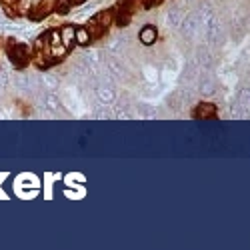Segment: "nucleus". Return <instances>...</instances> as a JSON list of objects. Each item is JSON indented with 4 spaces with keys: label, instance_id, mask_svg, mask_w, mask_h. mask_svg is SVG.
<instances>
[{
    "label": "nucleus",
    "instance_id": "nucleus-1",
    "mask_svg": "<svg viewBox=\"0 0 250 250\" xmlns=\"http://www.w3.org/2000/svg\"><path fill=\"white\" fill-rule=\"evenodd\" d=\"M8 58L12 62L14 68H24L30 64L32 52L24 42H16V40H10L8 42Z\"/></svg>",
    "mask_w": 250,
    "mask_h": 250
},
{
    "label": "nucleus",
    "instance_id": "nucleus-2",
    "mask_svg": "<svg viewBox=\"0 0 250 250\" xmlns=\"http://www.w3.org/2000/svg\"><path fill=\"white\" fill-rule=\"evenodd\" d=\"M182 32L184 38H194L198 32H200V18L196 12H190V14H184V20L178 28Z\"/></svg>",
    "mask_w": 250,
    "mask_h": 250
},
{
    "label": "nucleus",
    "instance_id": "nucleus-3",
    "mask_svg": "<svg viewBox=\"0 0 250 250\" xmlns=\"http://www.w3.org/2000/svg\"><path fill=\"white\" fill-rule=\"evenodd\" d=\"M96 98L100 104H106V106H110V104L116 100V90H114V84H110V82H100V84H96Z\"/></svg>",
    "mask_w": 250,
    "mask_h": 250
},
{
    "label": "nucleus",
    "instance_id": "nucleus-4",
    "mask_svg": "<svg viewBox=\"0 0 250 250\" xmlns=\"http://www.w3.org/2000/svg\"><path fill=\"white\" fill-rule=\"evenodd\" d=\"M54 10H56V0H40V2L32 8L30 18L32 20H44L50 14H54Z\"/></svg>",
    "mask_w": 250,
    "mask_h": 250
},
{
    "label": "nucleus",
    "instance_id": "nucleus-5",
    "mask_svg": "<svg viewBox=\"0 0 250 250\" xmlns=\"http://www.w3.org/2000/svg\"><path fill=\"white\" fill-rule=\"evenodd\" d=\"M138 40H140V44L142 46H152L156 44V40H158V30L154 24H144L140 30H138Z\"/></svg>",
    "mask_w": 250,
    "mask_h": 250
},
{
    "label": "nucleus",
    "instance_id": "nucleus-6",
    "mask_svg": "<svg viewBox=\"0 0 250 250\" xmlns=\"http://www.w3.org/2000/svg\"><path fill=\"white\" fill-rule=\"evenodd\" d=\"M184 20V10L180 6H172L168 8V12H166V26L172 28V30H178L180 24Z\"/></svg>",
    "mask_w": 250,
    "mask_h": 250
},
{
    "label": "nucleus",
    "instance_id": "nucleus-7",
    "mask_svg": "<svg viewBox=\"0 0 250 250\" xmlns=\"http://www.w3.org/2000/svg\"><path fill=\"white\" fill-rule=\"evenodd\" d=\"M14 88L20 90V92H28V90H34L36 88V82L26 72H18L14 76Z\"/></svg>",
    "mask_w": 250,
    "mask_h": 250
},
{
    "label": "nucleus",
    "instance_id": "nucleus-8",
    "mask_svg": "<svg viewBox=\"0 0 250 250\" xmlns=\"http://www.w3.org/2000/svg\"><path fill=\"white\" fill-rule=\"evenodd\" d=\"M60 32V42L64 44L68 50H72L76 44H74V24H62L58 28Z\"/></svg>",
    "mask_w": 250,
    "mask_h": 250
},
{
    "label": "nucleus",
    "instance_id": "nucleus-9",
    "mask_svg": "<svg viewBox=\"0 0 250 250\" xmlns=\"http://www.w3.org/2000/svg\"><path fill=\"white\" fill-rule=\"evenodd\" d=\"M94 42V38L86 30V26H74V44L76 46H90Z\"/></svg>",
    "mask_w": 250,
    "mask_h": 250
},
{
    "label": "nucleus",
    "instance_id": "nucleus-10",
    "mask_svg": "<svg viewBox=\"0 0 250 250\" xmlns=\"http://www.w3.org/2000/svg\"><path fill=\"white\" fill-rule=\"evenodd\" d=\"M194 116H196V118H202V120L214 118V116H216V106H214L212 102H200L198 106L194 108Z\"/></svg>",
    "mask_w": 250,
    "mask_h": 250
},
{
    "label": "nucleus",
    "instance_id": "nucleus-11",
    "mask_svg": "<svg viewBox=\"0 0 250 250\" xmlns=\"http://www.w3.org/2000/svg\"><path fill=\"white\" fill-rule=\"evenodd\" d=\"M40 82H42V88L48 90V92H54L60 86L58 74H50V72H42V74H40Z\"/></svg>",
    "mask_w": 250,
    "mask_h": 250
},
{
    "label": "nucleus",
    "instance_id": "nucleus-12",
    "mask_svg": "<svg viewBox=\"0 0 250 250\" xmlns=\"http://www.w3.org/2000/svg\"><path fill=\"white\" fill-rule=\"evenodd\" d=\"M94 20L102 26V28H110L112 24H114V10H100L96 16H94Z\"/></svg>",
    "mask_w": 250,
    "mask_h": 250
},
{
    "label": "nucleus",
    "instance_id": "nucleus-13",
    "mask_svg": "<svg viewBox=\"0 0 250 250\" xmlns=\"http://www.w3.org/2000/svg\"><path fill=\"white\" fill-rule=\"evenodd\" d=\"M42 100H44V108L48 112H58L60 110V100H58V96L54 92H46L42 96Z\"/></svg>",
    "mask_w": 250,
    "mask_h": 250
},
{
    "label": "nucleus",
    "instance_id": "nucleus-14",
    "mask_svg": "<svg viewBox=\"0 0 250 250\" xmlns=\"http://www.w3.org/2000/svg\"><path fill=\"white\" fill-rule=\"evenodd\" d=\"M84 26H86V30L90 32V36H92L94 40L102 38V36H104V32H106V28H102V26H100V24L96 22V20H94V16H92V18L88 20V22H86Z\"/></svg>",
    "mask_w": 250,
    "mask_h": 250
},
{
    "label": "nucleus",
    "instance_id": "nucleus-15",
    "mask_svg": "<svg viewBox=\"0 0 250 250\" xmlns=\"http://www.w3.org/2000/svg\"><path fill=\"white\" fill-rule=\"evenodd\" d=\"M198 88H200V92H202L204 96H212V94L216 92V82H214L212 78H202L200 84H198Z\"/></svg>",
    "mask_w": 250,
    "mask_h": 250
},
{
    "label": "nucleus",
    "instance_id": "nucleus-16",
    "mask_svg": "<svg viewBox=\"0 0 250 250\" xmlns=\"http://www.w3.org/2000/svg\"><path fill=\"white\" fill-rule=\"evenodd\" d=\"M70 8H74V0H56V10L58 14H68Z\"/></svg>",
    "mask_w": 250,
    "mask_h": 250
},
{
    "label": "nucleus",
    "instance_id": "nucleus-17",
    "mask_svg": "<svg viewBox=\"0 0 250 250\" xmlns=\"http://www.w3.org/2000/svg\"><path fill=\"white\" fill-rule=\"evenodd\" d=\"M46 44H48V46H58V44H62V42H60V32H58V30H48V32H46Z\"/></svg>",
    "mask_w": 250,
    "mask_h": 250
},
{
    "label": "nucleus",
    "instance_id": "nucleus-18",
    "mask_svg": "<svg viewBox=\"0 0 250 250\" xmlns=\"http://www.w3.org/2000/svg\"><path fill=\"white\" fill-rule=\"evenodd\" d=\"M94 118H98V120H108V118H112V114L106 110V104H104V106L94 114Z\"/></svg>",
    "mask_w": 250,
    "mask_h": 250
},
{
    "label": "nucleus",
    "instance_id": "nucleus-19",
    "mask_svg": "<svg viewBox=\"0 0 250 250\" xmlns=\"http://www.w3.org/2000/svg\"><path fill=\"white\" fill-rule=\"evenodd\" d=\"M82 2H86V0H74V4H82Z\"/></svg>",
    "mask_w": 250,
    "mask_h": 250
},
{
    "label": "nucleus",
    "instance_id": "nucleus-20",
    "mask_svg": "<svg viewBox=\"0 0 250 250\" xmlns=\"http://www.w3.org/2000/svg\"><path fill=\"white\" fill-rule=\"evenodd\" d=\"M184 2H186V4H188V2H192V0H184Z\"/></svg>",
    "mask_w": 250,
    "mask_h": 250
}]
</instances>
